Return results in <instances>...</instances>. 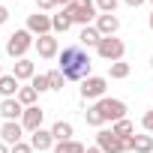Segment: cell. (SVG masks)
<instances>
[{"mask_svg":"<svg viewBox=\"0 0 153 153\" xmlns=\"http://www.w3.org/2000/svg\"><path fill=\"white\" fill-rule=\"evenodd\" d=\"M78 39H81V45H87V48H90V45H99V42H102V33H99L96 27H90V24H87V27L81 30V36H78Z\"/></svg>","mask_w":153,"mask_h":153,"instance_id":"obj_19","label":"cell"},{"mask_svg":"<svg viewBox=\"0 0 153 153\" xmlns=\"http://www.w3.org/2000/svg\"><path fill=\"white\" fill-rule=\"evenodd\" d=\"M36 96H39V93H36V90H33V87H21V90H18V96H15V99H18V102H21V105H24V108H30V105H33V102H36Z\"/></svg>","mask_w":153,"mask_h":153,"instance_id":"obj_22","label":"cell"},{"mask_svg":"<svg viewBox=\"0 0 153 153\" xmlns=\"http://www.w3.org/2000/svg\"><path fill=\"white\" fill-rule=\"evenodd\" d=\"M141 123H144V129H147V132H153V111H147Z\"/></svg>","mask_w":153,"mask_h":153,"instance_id":"obj_30","label":"cell"},{"mask_svg":"<svg viewBox=\"0 0 153 153\" xmlns=\"http://www.w3.org/2000/svg\"><path fill=\"white\" fill-rule=\"evenodd\" d=\"M84 153H102V150H99V147H87Z\"/></svg>","mask_w":153,"mask_h":153,"instance_id":"obj_35","label":"cell"},{"mask_svg":"<svg viewBox=\"0 0 153 153\" xmlns=\"http://www.w3.org/2000/svg\"><path fill=\"white\" fill-rule=\"evenodd\" d=\"M96 6L102 9V15H108V12L114 15V9H117V0H96Z\"/></svg>","mask_w":153,"mask_h":153,"instance_id":"obj_28","label":"cell"},{"mask_svg":"<svg viewBox=\"0 0 153 153\" xmlns=\"http://www.w3.org/2000/svg\"><path fill=\"white\" fill-rule=\"evenodd\" d=\"M123 3H126V6H141L144 0H123Z\"/></svg>","mask_w":153,"mask_h":153,"instance_id":"obj_33","label":"cell"},{"mask_svg":"<svg viewBox=\"0 0 153 153\" xmlns=\"http://www.w3.org/2000/svg\"><path fill=\"white\" fill-rule=\"evenodd\" d=\"M111 129H114V135H120L123 141H126V138H132V132H135V126H132V123H129L126 117H123V120H117V123H114Z\"/></svg>","mask_w":153,"mask_h":153,"instance_id":"obj_21","label":"cell"},{"mask_svg":"<svg viewBox=\"0 0 153 153\" xmlns=\"http://www.w3.org/2000/svg\"><path fill=\"white\" fill-rule=\"evenodd\" d=\"M42 117H45V111H42L39 105H30V108H24L21 126H24V129H30V132H36V129H42Z\"/></svg>","mask_w":153,"mask_h":153,"instance_id":"obj_8","label":"cell"},{"mask_svg":"<svg viewBox=\"0 0 153 153\" xmlns=\"http://www.w3.org/2000/svg\"><path fill=\"white\" fill-rule=\"evenodd\" d=\"M96 51H99V57H102V60H111V63H117V60L123 57L126 45H123L120 39H114V36H102V42L96 45Z\"/></svg>","mask_w":153,"mask_h":153,"instance_id":"obj_4","label":"cell"},{"mask_svg":"<svg viewBox=\"0 0 153 153\" xmlns=\"http://www.w3.org/2000/svg\"><path fill=\"white\" fill-rule=\"evenodd\" d=\"M30 147H33V150H48V147H54L51 129H36V132L30 135Z\"/></svg>","mask_w":153,"mask_h":153,"instance_id":"obj_12","label":"cell"},{"mask_svg":"<svg viewBox=\"0 0 153 153\" xmlns=\"http://www.w3.org/2000/svg\"><path fill=\"white\" fill-rule=\"evenodd\" d=\"M69 27H72V18L66 15V9H63L60 15H54V18H51V30H57V33H66Z\"/></svg>","mask_w":153,"mask_h":153,"instance_id":"obj_20","label":"cell"},{"mask_svg":"<svg viewBox=\"0 0 153 153\" xmlns=\"http://www.w3.org/2000/svg\"><path fill=\"white\" fill-rule=\"evenodd\" d=\"M9 153H33V147L30 144H24V141H18V144H12V150Z\"/></svg>","mask_w":153,"mask_h":153,"instance_id":"obj_29","label":"cell"},{"mask_svg":"<svg viewBox=\"0 0 153 153\" xmlns=\"http://www.w3.org/2000/svg\"><path fill=\"white\" fill-rule=\"evenodd\" d=\"M6 18H9V9H6V6H0V24H3Z\"/></svg>","mask_w":153,"mask_h":153,"instance_id":"obj_32","label":"cell"},{"mask_svg":"<svg viewBox=\"0 0 153 153\" xmlns=\"http://www.w3.org/2000/svg\"><path fill=\"white\" fill-rule=\"evenodd\" d=\"M96 147H99L102 153H123V150H126L123 138L114 135V129H99V135H96Z\"/></svg>","mask_w":153,"mask_h":153,"instance_id":"obj_6","label":"cell"},{"mask_svg":"<svg viewBox=\"0 0 153 153\" xmlns=\"http://www.w3.org/2000/svg\"><path fill=\"white\" fill-rule=\"evenodd\" d=\"M63 78H66V75H63L60 69L48 72V84H51V90H63Z\"/></svg>","mask_w":153,"mask_h":153,"instance_id":"obj_26","label":"cell"},{"mask_svg":"<svg viewBox=\"0 0 153 153\" xmlns=\"http://www.w3.org/2000/svg\"><path fill=\"white\" fill-rule=\"evenodd\" d=\"M150 3H153V0H150Z\"/></svg>","mask_w":153,"mask_h":153,"instance_id":"obj_39","label":"cell"},{"mask_svg":"<svg viewBox=\"0 0 153 153\" xmlns=\"http://www.w3.org/2000/svg\"><path fill=\"white\" fill-rule=\"evenodd\" d=\"M51 135H54V141H72V123L57 120V123L51 126Z\"/></svg>","mask_w":153,"mask_h":153,"instance_id":"obj_18","label":"cell"},{"mask_svg":"<svg viewBox=\"0 0 153 153\" xmlns=\"http://www.w3.org/2000/svg\"><path fill=\"white\" fill-rule=\"evenodd\" d=\"M30 87H33L36 93H42V90H51V84H48V75H33V78H30Z\"/></svg>","mask_w":153,"mask_h":153,"instance_id":"obj_25","label":"cell"},{"mask_svg":"<svg viewBox=\"0 0 153 153\" xmlns=\"http://www.w3.org/2000/svg\"><path fill=\"white\" fill-rule=\"evenodd\" d=\"M66 15L72 18V24H90V18L96 15V3L93 0H72V3L66 6Z\"/></svg>","mask_w":153,"mask_h":153,"instance_id":"obj_2","label":"cell"},{"mask_svg":"<svg viewBox=\"0 0 153 153\" xmlns=\"http://www.w3.org/2000/svg\"><path fill=\"white\" fill-rule=\"evenodd\" d=\"M36 3H39V9H54L57 0H36Z\"/></svg>","mask_w":153,"mask_h":153,"instance_id":"obj_31","label":"cell"},{"mask_svg":"<svg viewBox=\"0 0 153 153\" xmlns=\"http://www.w3.org/2000/svg\"><path fill=\"white\" fill-rule=\"evenodd\" d=\"M36 51H39V57H54V54H57V39H54L51 33L39 36V39H36Z\"/></svg>","mask_w":153,"mask_h":153,"instance_id":"obj_15","label":"cell"},{"mask_svg":"<svg viewBox=\"0 0 153 153\" xmlns=\"http://www.w3.org/2000/svg\"><path fill=\"white\" fill-rule=\"evenodd\" d=\"M117 27H120V21H117V15H111V12L96 18V30H99L102 36H114V33H117Z\"/></svg>","mask_w":153,"mask_h":153,"instance_id":"obj_14","label":"cell"},{"mask_svg":"<svg viewBox=\"0 0 153 153\" xmlns=\"http://www.w3.org/2000/svg\"><path fill=\"white\" fill-rule=\"evenodd\" d=\"M84 120H87L90 126H102V123H105V120H102V114H99L96 108H87V111H84Z\"/></svg>","mask_w":153,"mask_h":153,"instance_id":"obj_27","label":"cell"},{"mask_svg":"<svg viewBox=\"0 0 153 153\" xmlns=\"http://www.w3.org/2000/svg\"><path fill=\"white\" fill-rule=\"evenodd\" d=\"M150 30H153V15H150Z\"/></svg>","mask_w":153,"mask_h":153,"instance_id":"obj_37","label":"cell"},{"mask_svg":"<svg viewBox=\"0 0 153 153\" xmlns=\"http://www.w3.org/2000/svg\"><path fill=\"white\" fill-rule=\"evenodd\" d=\"M30 45H36V42H33V36H30V30H15V33L9 36V42H6V54L21 60V57L27 54V48H30Z\"/></svg>","mask_w":153,"mask_h":153,"instance_id":"obj_3","label":"cell"},{"mask_svg":"<svg viewBox=\"0 0 153 153\" xmlns=\"http://www.w3.org/2000/svg\"><path fill=\"white\" fill-rule=\"evenodd\" d=\"M60 72L72 81H84L90 78V57L84 54V48H63L60 54Z\"/></svg>","mask_w":153,"mask_h":153,"instance_id":"obj_1","label":"cell"},{"mask_svg":"<svg viewBox=\"0 0 153 153\" xmlns=\"http://www.w3.org/2000/svg\"><path fill=\"white\" fill-rule=\"evenodd\" d=\"M150 66H153V60H150Z\"/></svg>","mask_w":153,"mask_h":153,"instance_id":"obj_38","label":"cell"},{"mask_svg":"<svg viewBox=\"0 0 153 153\" xmlns=\"http://www.w3.org/2000/svg\"><path fill=\"white\" fill-rule=\"evenodd\" d=\"M123 144L126 150H135V153H153V135H132Z\"/></svg>","mask_w":153,"mask_h":153,"instance_id":"obj_11","label":"cell"},{"mask_svg":"<svg viewBox=\"0 0 153 153\" xmlns=\"http://www.w3.org/2000/svg\"><path fill=\"white\" fill-rule=\"evenodd\" d=\"M21 135H24V126H21L18 120H6V123H3V129H0V138H3L9 147H12V144H18V141H21Z\"/></svg>","mask_w":153,"mask_h":153,"instance_id":"obj_9","label":"cell"},{"mask_svg":"<svg viewBox=\"0 0 153 153\" xmlns=\"http://www.w3.org/2000/svg\"><path fill=\"white\" fill-rule=\"evenodd\" d=\"M57 3H63V6H69V3H72V0H57Z\"/></svg>","mask_w":153,"mask_h":153,"instance_id":"obj_36","label":"cell"},{"mask_svg":"<svg viewBox=\"0 0 153 153\" xmlns=\"http://www.w3.org/2000/svg\"><path fill=\"white\" fill-rule=\"evenodd\" d=\"M54 153H84V147H81L78 141H57Z\"/></svg>","mask_w":153,"mask_h":153,"instance_id":"obj_23","label":"cell"},{"mask_svg":"<svg viewBox=\"0 0 153 153\" xmlns=\"http://www.w3.org/2000/svg\"><path fill=\"white\" fill-rule=\"evenodd\" d=\"M108 72H111V78H126V75H129V63L117 60V63H111V66H108Z\"/></svg>","mask_w":153,"mask_h":153,"instance_id":"obj_24","label":"cell"},{"mask_svg":"<svg viewBox=\"0 0 153 153\" xmlns=\"http://www.w3.org/2000/svg\"><path fill=\"white\" fill-rule=\"evenodd\" d=\"M9 150H12V147H9L6 141H0V153H9Z\"/></svg>","mask_w":153,"mask_h":153,"instance_id":"obj_34","label":"cell"},{"mask_svg":"<svg viewBox=\"0 0 153 153\" xmlns=\"http://www.w3.org/2000/svg\"><path fill=\"white\" fill-rule=\"evenodd\" d=\"M12 75H15L18 81H24V78H33V75H36V66H33L27 57H21V60L15 63V72H12Z\"/></svg>","mask_w":153,"mask_h":153,"instance_id":"obj_17","label":"cell"},{"mask_svg":"<svg viewBox=\"0 0 153 153\" xmlns=\"http://www.w3.org/2000/svg\"><path fill=\"white\" fill-rule=\"evenodd\" d=\"M27 30H30V33H39V36H45V33L51 30V18H48V15H42V12L36 9V12L27 18Z\"/></svg>","mask_w":153,"mask_h":153,"instance_id":"obj_10","label":"cell"},{"mask_svg":"<svg viewBox=\"0 0 153 153\" xmlns=\"http://www.w3.org/2000/svg\"><path fill=\"white\" fill-rule=\"evenodd\" d=\"M105 87H108L105 78H99V75H90V78L81 81V96H84V99H99V96L105 93Z\"/></svg>","mask_w":153,"mask_h":153,"instance_id":"obj_7","label":"cell"},{"mask_svg":"<svg viewBox=\"0 0 153 153\" xmlns=\"http://www.w3.org/2000/svg\"><path fill=\"white\" fill-rule=\"evenodd\" d=\"M18 90H21V87H18V78H15V75H0V96L12 99Z\"/></svg>","mask_w":153,"mask_h":153,"instance_id":"obj_16","label":"cell"},{"mask_svg":"<svg viewBox=\"0 0 153 153\" xmlns=\"http://www.w3.org/2000/svg\"><path fill=\"white\" fill-rule=\"evenodd\" d=\"M93 108L102 114V120H114V123H117V120L126 117V105H123L120 99H99Z\"/></svg>","mask_w":153,"mask_h":153,"instance_id":"obj_5","label":"cell"},{"mask_svg":"<svg viewBox=\"0 0 153 153\" xmlns=\"http://www.w3.org/2000/svg\"><path fill=\"white\" fill-rule=\"evenodd\" d=\"M0 114H3L6 120H18V117H24V105L18 99H3L0 102Z\"/></svg>","mask_w":153,"mask_h":153,"instance_id":"obj_13","label":"cell"}]
</instances>
